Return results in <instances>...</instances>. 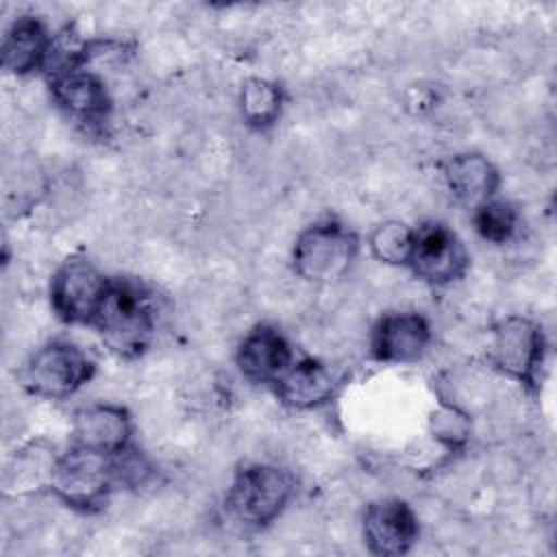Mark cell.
Instances as JSON below:
<instances>
[{"label": "cell", "mask_w": 557, "mask_h": 557, "mask_svg": "<svg viewBox=\"0 0 557 557\" xmlns=\"http://www.w3.org/2000/svg\"><path fill=\"white\" fill-rule=\"evenodd\" d=\"M157 320L159 313L152 292L137 278L115 276L109 281L91 329H96L111 352L135 359L150 346L157 333Z\"/></svg>", "instance_id": "cell-1"}, {"label": "cell", "mask_w": 557, "mask_h": 557, "mask_svg": "<svg viewBox=\"0 0 557 557\" xmlns=\"http://www.w3.org/2000/svg\"><path fill=\"white\" fill-rule=\"evenodd\" d=\"M296 490L298 481L292 470L255 461L235 472L224 496V507L242 527L265 529L283 516Z\"/></svg>", "instance_id": "cell-2"}, {"label": "cell", "mask_w": 557, "mask_h": 557, "mask_svg": "<svg viewBox=\"0 0 557 557\" xmlns=\"http://www.w3.org/2000/svg\"><path fill=\"white\" fill-rule=\"evenodd\" d=\"M487 361L503 376L535 392L546 361V337L542 326L520 313L496 320L490 329Z\"/></svg>", "instance_id": "cell-3"}, {"label": "cell", "mask_w": 557, "mask_h": 557, "mask_svg": "<svg viewBox=\"0 0 557 557\" xmlns=\"http://www.w3.org/2000/svg\"><path fill=\"white\" fill-rule=\"evenodd\" d=\"M359 255V237L337 220H320L302 228L292 248L294 272L309 283H333L348 274Z\"/></svg>", "instance_id": "cell-4"}, {"label": "cell", "mask_w": 557, "mask_h": 557, "mask_svg": "<svg viewBox=\"0 0 557 557\" xmlns=\"http://www.w3.org/2000/svg\"><path fill=\"white\" fill-rule=\"evenodd\" d=\"M96 374L91 357L70 339H50L22 368L24 389L44 400H67Z\"/></svg>", "instance_id": "cell-5"}, {"label": "cell", "mask_w": 557, "mask_h": 557, "mask_svg": "<svg viewBox=\"0 0 557 557\" xmlns=\"http://www.w3.org/2000/svg\"><path fill=\"white\" fill-rule=\"evenodd\" d=\"M113 490L111 457L72 444L65 453H59L48 490L57 500L87 513L100 509Z\"/></svg>", "instance_id": "cell-6"}, {"label": "cell", "mask_w": 557, "mask_h": 557, "mask_svg": "<svg viewBox=\"0 0 557 557\" xmlns=\"http://www.w3.org/2000/svg\"><path fill=\"white\" fill-rule=\"evenodd\" d=\"M109 281L94 261L83 255H70L50 278V307L65 324L91 326Z\"/></svg>", "instance_id": "cell-7"}, {"label": "cell", "mask_w": 557, "mask_h": 557, "mask_svg": "<svg viewBox=\"0 0 557 557\" xmlns=\"http://www.w3.org/2000/svg\"><path fill=\"white\" fill-rule=\"evenodd\" d=\"M407 268L426 285L446 287L466 276L470 257L453 228L440 222H424L416 226Z\"/></svg>", "instance_id": "cell-8"}, {"label": "cell", "mask_w": 557, "mask_h": 557, "mask_svg": "<svg viewBox=\"0 0 557 557\" xmlns=\"http://www.w3.org/2000/svg\"><path fill=\"white\" fill-rule=\"evenodd\" d=\"M433 344L431 322L418 311L383 313L370 331V357L376 363L405 366L420 361Z\"/></svg>", "instance_id": "cell-9"}, {"label": "cell", "mask_w": 557, "mask_h": 557, "mask_svg": "<svg viewBox=\"0 0 557 557\" xmlns=\"http://www.w3.org/2000/svg\"><path fill=\"white\" fill-rule=\"evenodd\" d=\"M361 535L370 555H407L420 535V522L413 507L403 498H379L363 511Z\"/></svg>", "instance_id": "cell-10"}, {"label": "cell", "mask_w": 557, "mask_h": 557, "mask_svg": "<svg viewBox=\"0 0 557 557\" xmlns=\"http://www.w3.org/2000/svg\"><path fill=\"white\" fill-rule=\"evenodd\" d=\"M50 96L57 107L78 124L89 128L102 126L113 109L111 94L102 76L94 70L78 67L48 78Z\"/></svg>", "instance_id": "cell-11"}, {"label": "cell", "mask_w": 557, "mask_h": 557, "mask_svg": "<svg viewBox=\"0 0 557 557\" xmlns=\"http://www.w3.org/2000/svg\"><path fill=\"white\" fill-rule=\"evenodd\" d=\"M70 437L72 446L111 457L133 444V418L122 405L94 403L74 413Z\"/></svg>", "instance_id": "cell-12"}, {"label": "cell", "mask_w": 557, "mask_h": 557, "mask_svg": "<svg viewBox=\"0 0 557 557\" xmlns=\"http://www.w3.org/2000/svg\"><path fill=\"white\" fill-rule=\"evenodd\" d=\"M289 339L268 322L252 326L237 346L235 363L239 374L250 383L272 385L294 361Z\"/></svg>", "instance_id": "cell-13"}, {"label": "cell", "mask_w": 557, "mask_h": 557, "mask_svg": "<svg viewBox=\"0 0 557 557\" xmlns=\"http://www.w3.org/2000/svg\"><path fill=\"white\" fill-rule=\"evenodd\" d=\"M339 381L331 366L315 357L294 359L292 366L272 383L276 398L296 411H313L329 405L337 394Z\"/></svg>", "instance_id": "cell-14"}, {"label": "cell", "mask_w": 557, "mask_h": 557, "mask_svg": "<svg viewBox=\"0 0 557 557\" xmlns=\"http://www.w3.org/2000/svg\"><path fill=\"white\" fill-rule=\"evenodd\" d=\"M442 176L453 198L470 211L496 198L500 187L496 165L481 152H457L448 157L442 163Z\"/></svg>", "instance_id": "cell-15"}, {"label": "cell", "mask_w": 557, "mask_h": 557, "mask_svg": "<svg viewBox=\"0 0 557 557\" xmlns=\"http://www.w3.org/2000/svg\"><path fill=\"white\" fill-rule=\"evenodd\" d=\"M52 35L35 15H20L11 22L2 39V67L13 76L44 72Z\"/></svg>", "instance_id": "cell-16"}, {"label": "cell", "mask_w": 557, "mask_h": 557, "mask_svg": "<svg viewBox=\"0 0 557 557\" xmlns=\"http://www.w3.org/2000/svg\"><path fill=\"white\" fill-rule=\"evenodd\" d=\"M59 453L44 442H30L15 450L4 472V490L13 494H33L50 490L52 470Z\"/></svg>", "instance_id": "cell-17"}, {"label": "cell", "mask_w": 557, "mask_h": 557, "mask_svg": "<svg viewBox=\"0 0 557 557\" xmlns=\"http://www.w3.org/2000/svg\"><path fill=\"white\" fill-rule=\"evenodd\" d=\"M283 89L278 83L252 76L246 78L239 89V113L242 120L255 131L272 128L283 111Z\"/></svg>", "instance_id": "cell-18"}, {"label": "cell", "mask_w": 557, "mask_h": 557, "mask_svg": "<svg viewBox=\"0 0 557 557\" xmlns=\"http://www.w3.org/2000/svg\"><path fill=\"white\" fill-rule=\"evenodd\" d=\"M476 235L494 246L509 244L520 228V215L516 207L503 198H492L472 211Z\"/></svg>", "instance_id": "cell-19"}, {"label": "cell", "mask_w": 557, "mask_h": 557, "mask_svg": "<svg viewBox=\"0 0 557 557\" xmlns=\"http://www.w3.org/2000/svg\"><path fill=\"white\" fill-rule=\"evenodd\" d=\"M413 235H416V226H409L407 222H400V220L381 222L379 226L372 228L368 237L370 255L385 265L407 268L411 246H413Z\"/></svg>", "instance_id": "cell-20"}, {"label": "cell", "mask_w": 557, "mask_h": 557, "mask_svg": "<svg viewBox=\"0 0 557 557\" xmlns=\"http://www.w3.org/2000/svg\"><path fill=\"white\" fill-rule=\"evenodd\" d=\"M429 433L448 450H459L468 444L472 433L470 416L455 403L442 400L429 418Z\"/></svg>", "instance_id": "cell-21"}, {"label": "cell", "mask_w": 557, "mask_h": 557, "mask_svg": "<svg viewBox=\"0 0 557 557\" xmlns=\"http://www.w3.org/2000/svg\"><path fill=\"white\" fill-rule=\"evenodd\" d=\"M111 470H113L115 487H124V490L144 487L154 474L152 461L135 444H128L124 450L111 455Z\"/></svg>", "instance_id": "cell-22"}]
</instances>
